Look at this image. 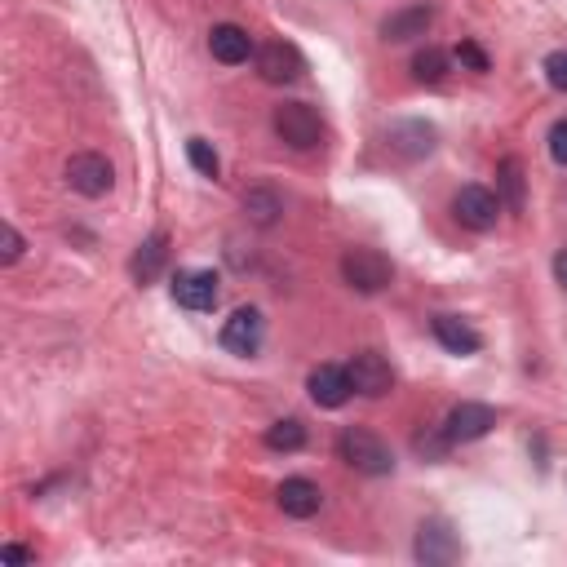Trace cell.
<instances>
[{
	"label": "cell",
	"mask_w": 567,
	"mask_h": 567,
	"mask_svg": "<svg viewBox=\"0 0 567 567\" xmlns=\"http://www.w3.org/2000/svg\"><path fill=\"white\" fill-rule=\"evenodd\" d=\"M302 443H306V426L297 417H284L266 430V448H275V452H297Z\"/></svg>",
	"instance_id": "obj_19"
},
{
	"label": "cell",
	"mask_w": 567,
	"mask_h": 567,
	"mask_svg": "<svg viewBox=\"0 0 567 567\" xmlns=\"http://www.w3.org/2000/svg\"><path fill=\"white\" fill-rule=\"evenodd\" d=\"M266 337V319L253 311V306H244V311H235L231 319L222 324V346L231 350V355H257V346H262Z\"/></svg>",
	"instance_id": "obj_8"
},
{
	"label": "cell",
	"mask_w": 567,
	"mask_h": 567,
	"mask_svg": "<svg viewBox=\"0 0 567 567\" xmlns=\"http://www.w3.org/2000/svg\"><path fill=\"white\" fill-rule=\"evenodd\" d=\"M0 257H5V266H14L18 257H23V235H18L9 222H5V253H0Z\"/></svg>",
	"instance_id": "obj_26"
},
{
	"label": "cell",
	"mask_w": 567,
	"mask_h": 567,
	"mask_svg": "<svg viewBox=\"0 0 567 567\" xmlns=\"http://www.w3.org/2000/svg\"><path fill=\"white\" fill-rule=\"evenodd\" d=\"M492 426H497V412L488 404H461V408L448 412L443 435H448V443H470V439H483Z\"/></svg>",
	"instance_id": "obj_9"
},
{
	"label": "cell",
	"mask_w": 567,
	"mask_h": 567,
	"mask_svg": "<svg viewBox=\"0 0 567 567\" xmlns=\"http://www.w3.org/2000/svg\"><path fill=\"white\" fill-rule=\"evenodd\" d=\"M550 156H554V164L567 169V116L554 120V129H550Z\"/></svg>",
	"instance_id": "obj_25"
},
{
	"label": "cell",
	"mask_w": 567,
	"mask_h": 567,
	"mask_svg": "<svg viewBox=\"0 0 567 567\" xmlns=\"http://www.w3.org/2000/svg\"><path fill=\"white\" fill-rule=\"evenodd\" d=\"M67 182H71V191L98 200V195H107L116 187V169H111V160L98 156V151H80V156L67 160Z\"/></svg>",
	"instance_id": "obj_4"
},
{
	"label": "cell",
	"mask_w": 567,
	"mask_h": 567,
	"mask_svg": "<svg viewBox=\"0 0 567 567\" xmlns=\"http://www.w3.org/2000/svg\"><path fill=\"white\" fill-rule=\"evenodd\" d=\"M554 280H559V284L567 288V249H563L559 257H554Z\"/></svg>",
	"instance_id": "obj_28"
},
{
	"label": "cell",
	"mask_w": 567,
	"mask_h": 567,
	"mask_svg": "<svg viewBox=\"0 0 567 567\" xmlns=\"http://www.w3.org/2000/svg\"><path fill=\"white\" fill-rule=\"evenodd\" d=\"M173 302L187 311H213L218 306V275L213 271H178L173 280Z\"/></svg>",
	"instance_id": "obj_10"
},
{
	"label": "cell",
	"mask_w": 567,
	"mask_h": 567,
	"mask_svg": "<svg viewBox=\"0 0 567 567\" xmlns=\"http://www.w3.org/2000/svg\"><path fill=\"white\" fill-rule=\"evenodd\" d=\"M275 133H280V142H288L293 151H311L324 142V120H319V111L306 107V102H284V107H275Z\"/></svg>",
	"instance_id": "obj_2"
},
{
	"label": "cell",
	"mask_w": 567,
	"mask_h": 567,
	"mask_svg": "<svg viewBox=\"0 0 567 567\" xmlns=\"http://www.w3.org/2000/svg\"><path fill=\"white\" fill-rule=\"evenodd\" d=\"M412 76L421 80V85H439L443 76H448V54H443V49H421L417 58H412Z\"/></svg>",
	"instance_id": "obj_20"
},
{
	"label": "cell",
	"mask_w": 567,
	"mask_h": 567,
	"mask_svg": "<svg viewBox=\"0 0 567 567\" xmlns=\"http://www.w3.org/2000/svg\"><path fill=\"white\" fill-rule=\"evenodd\" d=\"M342 280L355 293H381V288H390V280H395V266L377 249H350L342 257Z\"/></svg>",
	"instance_id": "obj_3"
},
{
	"label": "cell",
	"mask_w": 567,
	"mask_h": 567,
	"mask_svg": "<svg viewBox=\"0 0 567 567\" xmlns=\"http://www.w3.org/2000/svg\"><path fill=\"white\" fill-rule=\"evenodd\" d=\"M337 452H342V461L350 470H359V474H390V470H395V452H390L386 443L373 435V430H359V426L342 430Z\"/></svg>",
	"instance_id": "obj_1"
},
{
	"label": "cell",
	"mask_w": 567,
	"mask_h": 567,
	"mask_svg": "<svg viewBox=\"0 0 567 567\" xmlns=\"http://www.w3.org/2000/svg\"><path fill=\"white\" fill-rule=\"evenodd\" d=\"M164 262H169V235H151V240L138 244L129 271H133V280H138V284H151V280H160Z\"/></svg>",
	"instance_id": "obj_16"
},
{
	"label": "cell",
	"mask_w": 567,
	"mask_h": 567,
	"mask_svg": "<svg viewBox=\"0 0 567 567\" xmlns=\"http://www.w3.org/2000/svg\"><path fill=\"white\" fill-rule=\"evenodd\" d=\"M545 80H550L559 94H567V49H554V54L545 58Z\"/></svg>",
	"instance_id": "obj_23"
},
{
	"label": "cell",
	"mask_w": 567,
	"mask_h": 567,
	"mask_svg": "<svg viewBox=\"0 0 567 567\" xmlns=\"http://www.w3.org/2000/svg\"><path fill=\"white\" fill-rule=\"evenodd\" d=\"M275 501H280V510L288 519H311V514H319V505H324V492L311 479H284Z\"/></svg>",
	"instance_id": "obj_14"
},
{
	"label": "cell",
	"mask_w": 567,
	"mask_h": 567,
	"mask_svg": "<svg viewBox=\"0 0 567 567\" xmlns=\"http://www.w3.org/2000/svg\"><path fill=\"white\" fill-rule=\"evenodd\" d=\"M244 213H249L257 226H271V222L284 213V204L275 200L271 191H249V195H244Z\"/></svg>",
	"instance_id": "obj_21"
},
{
	"label": "cell",
	"mask_w": 567,
	"mask_h": 567,
	"mask_svg": "<svg viewBox=\"0 0 567 567\" xmlns=\"http://www.w3.org/2000/svg\"><path fill=\"white\" fill-rule=\"evenodd\" d=\"M457 63L470 67V71H488V54H483L474 40H461V45H457Z\"/></svg>",
	"instance_id": "obj_24"
},
{
	"label": "cell",
	"mask_w": 567,
	"mask_h": 567,
	"mask_svg": "<svg viewBox=\"0 0 567 567\" xmlns=\"http://www.w3.org/2000/svg\"><path fill=\"white\" fill-rule=\"evenodd\" d=\"M257 76L266 85H297L306 76V58L297 54V45L288 40H271V45L257 49Z\"/></svg>",
	"instance_id": "obj_5"
},
{
	"label": "cell",
	"mask_w": 567,
	"mask_h": 567,
	"mask_svg": "<svg viewBox=\"0 0 567 567\" xmlns=\"http://www.w3.org/2000/svg\"><path fill=\"white\" fill-rule=\"evenodd\" d=\"M311 399L319 408H342L350 395H355V386H350V373L346 368H337V364H319L315 373H311Z\"/></svg>",
	"instance_id": "obj_11"
},
{
	"label": "cell",
	"mask_w": 567,
	"mask_h": 567,
	"mask_svg": "<svg viewBox=\"0 0 567 567\" xmlns=\"http://www.w3.org/2000/svg\"><path fill=\"white\" fill-rule=\"evenodd\" d=\"M497 200L505 204V209H514V213L523 209V164L514 156H505L497 164Z\"/></svg>",
	"instance_id": "obj_18"
},
{
	"label": "cell",
	"mask_w": 567,
	"mask_h": 567,
	"mask_svg": "<svg viewBox=\"0 0 567 567\" xmlns=\"http://www.w3.org/2000/svg\"><path fill=\"white\" fill-rule=\"evenodd\" d=\"M187 156H191V164H195V173H204V178H218V169H222V164H218V151H213L204 138H191V142H187Z\"/></svg>",
	"instance_id": "obj_22"
},
{
	"label": "cell",
	"mask_w": 567,
	"mask_h": 567,
	"mask_svg": "<svg viewBox=\"0 0 567 567\" xmlns=\"http://www.w3.org/2000/svg\"><path fill=\"white\" fill-rule=\"evenodd\" d=\"M209 54L218 58V63L226 67H240V63H249V54H253V40L244 27H235V23H218L209 32Z\"/></svg>",
	"instance_id": "obj_13"
},
{
	"label": "cell",
	"mask_w": 567,
	"mask_h": 567,
	"mask_svg": "<svg viewBox=\"0 0 567 567\" xmlns=\"http://www.w3.org/2000/svg\"><path fill=\"white\" fill-rule=\"evenodd\" d=\"M435 337L452 350V355H474V350L483 346V337L474 333L466 319H457V315H435Z\"/></svg>",
	"instance_id": "obj_17"
},
{
	"label": "cell",
	"mask_w": 567,
	"mask_h": 567,
	"mask_svg": "<svg viewBox=\"0 0 567 567\" xmlns=\"http://www.w3.org/2000/svg\"><path fill=\"white\" fill-rule=\"evenodd\" d=\"M452 213H457V222L470 226V231H488V226H497L501 200L488 187H461L457 200H452Z\"/></svg>",
	"instance_id": "obj_7"
},
{
	"label": "cell",
	"mask_w": 567,
	"mask_h": 567,
	"mask_svg": "<svg viewBox=\"0 0 567 567\" xmlns=\"http://www.w3.org/2000/svg\"><path fill=\"white\" fill-rule=\"evenodd\" d=\"M417 559L439 567V563H452L461 559V541L448 532V523H421L417 532Z\"/></svg>",
	"instance_id": "obj_12"
},
{
	"label": "cell",
	"mask_w": 567,
	"mask_h": 567,
	"mask_svg": "<svg viewBox=\"0 0 567 567\" xmlns=\"http://www.w3.org/2000/svg\"><path fill=\"white\" fill-rule=\"evenodd\" d=\"M346 373H350L355 395H364V399H381V395H390V386H395V368H390L377 350H359V355L346 364Z\"/></svg>",
	"instance_id": "obj_6"
},
{
	"label": "cell",
	"mask_w": 567,
	"mask_h": 567,
	"mask_svg": "<svg viewBox=\"0 0 567 567\" xmlns=\"http://www.w3.org/2000/svg\"><path fill=\"white\" fill-rule=\"evenodd\" d=\"M0 559H5V563H36V554L23 550V545H5V550H0Z\"/></svg>",
	"instance_id": "obj_27"
},
{
	"label": "cell",
	"mask_w": 567,
	"mask_h": 567,
	"mask_svg": "<svg viewBox=\"0 0 567 567\" xmlns=\"http://www.w3.org/2000/svg\"><path fill=\"white\" fill-rule=\"evenodd\" d=\"M430 23H435V9H430V5H412V9L390 14L386 23H381V36H386V40H417V36L430 32Z\"/></svg>",
	"instance_id": "obj_15"
}]
</instances>
